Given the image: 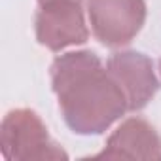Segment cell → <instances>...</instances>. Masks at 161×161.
I'll use <instances>...</instances> for the list:
<instances>
[{
    "label": "cell",
    "instance_id": "cell-4",
    "mask_svg": "<svg viewBox=\"0 0 161 161\" xmlns=\"http://www.w3.org/2000/svg\"><path fill=\"white\" fill-rule=\"evenodd\" d=\"M89 36L84 12L76 0H53L40 4L36 15V38L51 51L84 44Z\"/></svg>",
    "mask_w": 161,
    "mask_h": 161
},
{
    "label": "cell",
    "instance_id": "cell-8",
    "mask_svg": "<svg viewBox=\"0 0 161 161\" xmlns=\"http://www.w3.org/2000/svg\"><path fill=\"white\" fill-rule=\"evenodd\" d=\"M159 72H161V61H159Z\"/></svg>",
    "mask_w": 161,
    "mask_h": 161
},
{
    "label": "cell",
    "instance_id": "cell-2",
    "mask_svg": "<svg viewBox=\"0 0 161 161\" xmlns=\"http://www.w3.org/2000/svg\"><path fill=\"white\" fill-rule=\"evenodd\" d=\"M2 153L14 161H55L66 159V152L51 140L44 121L32 110H12L0 129Z\"/></svg>",
    "mask_w": 161,
    "mask_h": 161
},
{
    "label": "cell",
    "instance_id": "cell-6",
    "mask_svg": "<svg viewBox=\"0 0 161 161\" xmlns=\"http://www.w3.org/2000/svg\"><path fill=\"white\" fill-rule=\"evenodd\" d=\"M97 157L112 159H155L161 157V136L142 118H129L108 138Z\"/></svg>",
    "mask_w": 161,
    "mask_h": 161
},
{
    "label": "cell",
    "instance_id": "cell-1",
    "mask_svg": "<svg viewBox=\"0 0 161 161\" xmlns=\"http://www.w3.org/2000/svg\"><path fill=\"white\" fill-rule=\"evenodd\" d=\"M51 86L66 125L78 135H99L129 110L121 86L93 51L57 57Z\"/></svg>",
    "mask_w": 161,
    "mask_h": 161
},
{
    "label": "cell",
    "instance_id": "cell-7",
    "mask_svg": "<svg viewBox=\"0 0 161 161\" xmlns=\"http://www.w3.org/2000/svg\"><path fill=\"white\" fill-rule=\"evenodd\" d=\"M40 4H47V2H53V0H38ZM76 2H82V0H76Z\"/></svg>",
    "mask_w": 161,
    "mask_h": 161
},
{
    "label": "cell",
    "instance_id": "cell-3",
    "mask_svg": "<svg viewBox=\"0 0 161 161\" xmlns=\"http://www.w3.org/2000/svg\"><path fill=\"white\" fill-rule=\"evenodd\" d=\"M87 14L93 34L108 47L129 44L144 25V0H89Z\"/></svg>",
    "mask_w": 161,
    "mask_h": 161
},
{
    "label": "cell",
    "instance_id": "cell-5",
    "mask_svg": "<svg viewBox=\"0 0 161 161\" xmlns=\"http://www.w3.org/2000/svg\"><path fill=\"white\" fill-rule=\"evenodd\" d=\"M106 68L121 86L129 110H140L153 99L159 84L153 74V64L146 55L138 51H119L108 59Z\"/></svg>",
    "mask_w": 161,
    "mask_h": 161
}]
</instances>
